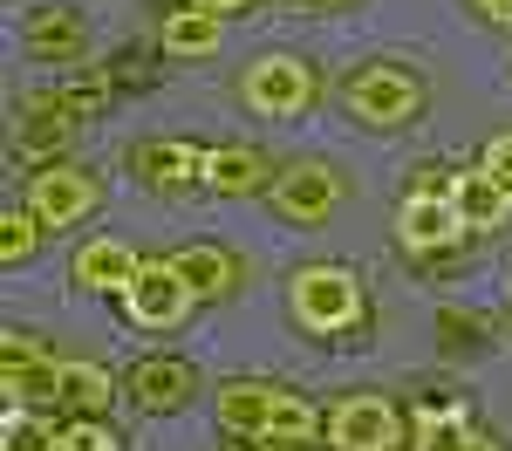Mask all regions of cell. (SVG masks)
Segmentation results:
<instances>
[{
	"label": "cell",
	"instance_id": "6da1fadb",
	"mask_svg": "<svg viewBox=\"0 0 512 451\" xmlns=\"http://www.w3.org/2000/svg\"><path fill=\"white\" fill-rule=\"evenodd\" d=\"M219 424L226 431H246V438L301 445V438H315V404H301L280 383H226L219 390Z\"/></svg>",
	"mask_w": 512,
	"mask_h": 451
},
{
	"label": "cell",
	"instance_id": "7a4b0ae2",
	"mask_svg": "<svg viewBox=\"0 0 512 451\" xmlns=\"http://www.w3.org/2000/svg\"><path fill=\"white\" fill-rule=\"evenodd\" d=\"M287 301H294L301 328H315V335H335V328H349L362 315V287H355L349 267H301Z\"/></svg>",
	"mask_w": 512,
	"mask_h": 451
},
{
	"label": "cell",
	"instance_id": "3957f363",
	"mask_svg": "<svg viewBox=\"0 0 512 451\" xmlns=\"http://www.w3.org/2000/svg\"><path fill=\"white\" fill-rule=\"evenodd\" d=\"M239 96L260 110V117H301L308 103H315V69L301 62V55H260L246 82H239Z\"/></svg>",
	"mask_w": 512,
	"mask_h": 451
},
{
	"label": "cell",
	"instance_id": "277c9868",
	"mask_svg": "<svg viewBox=\"0 0 512 451\" xmlns=\"http://www.w3.org/2000/svg\"><path fill=\"white\" fill-rule=\"evenodd\" d=\"M328 445L335 451H396L403 445V417L390 397H349L328 417Z\"/></svg>",
	"mask_w": 512,
	"mask_h": 451
},
{
	"label": "cell",
	"instance_id": "5b68a950",
	"mask_svg": "<svg viewBox=\"0 0 512 451\" xmlns=\"http://www.w3.org/2000/svg\"><path fill=\"white\" fill-rule=\"evenodd\" d=\"M123 308H130V322H144V328H178L185 308H192V281H185L171 260H151V267H137Z\"/></svg>",
	"mask_w": 512,
	"mask_h": 451
},
{
	"label": "cell",
	"instance_id": "8992f818",
	"mask_svg": "<svg viewBox=\"0 0 512 451\" xmlns=\"http://www.w3.org/2000/svg\"><path fill=\"white\" fill-rule=\"evenodd\" d=\"M396 233L410 253H431V246H451L465 233V219H458V205H451V178L444 185H424V192H410L403 212H396Z\"/></svg>",
	"mask_w": 512,
	"mask_h": 451
},
{
	"label": "cell",
	"instance_id": "52a82bcc",
	"mask_svg": "<svg viewBox=\"0 0 512 451\" xmlns=\"http://www.w3.org/2000/svg\"><path fill=\"white\" fill-rule=\"evenodd\" d=\"M96 205V178L76 171V164H55V171H35V185H28V212H35V226H76L82 212Z\"/></svg>",
	"mask_w": 512,
	"mask_h": 451
},
{
	"label": "cell",
	"instance_id": "ba28073f",
	"mask_svg": "<svg viewBox=\"0 0 512 451\" xmlns=\"http://www.w3.org/2000/svg\"><path fill=\"white\" fill-rule=\"evenodd\" d=\"M417 103H424V89L403 69H362V76H349V110L362 123H403V117H417Z\"/></svg>",
	"mask_w": 512,
	"mask_h": 451
},
{
	"label": "cell",
	"instance_id": "9c48e42d",
	"mask_svg": "<svg viewBox=\"0 0 512 451\" xmlns=\"http://www.w3.org/2000/svg\"><path fill=\"white\" fill-rule=\"evenodd\" d=\"M205 164H212V151H198L185 137H151L130 151V171L144 185H205Z\"/></svg>",
	"mask_w": 512,
	"mask_h": 451
},
{
	"label": "cell",
	"instance_id": "30bf717a",
	"mask_svg": "<svg viewBox=\"0 0 512 451\" xmlns=\"http://www.w3.org/2000/svg\"><path fill=\"white\" fill-rule=\"evenodd\" d=\"M335 199H342V185H335L328 164H294V171L274 185V205L287 212V219H301V226H321V219L335 212Z\"/></svg>",
	"mask_w": 512,
	"mask_h": 451
},
{
	"label": "cell",
	"instance_id": "8fae6325",
	"mask_svg": "<svg viewBox=\"0 0 512 451\" xmlns=\"http://www.w3.org/2000/svg\"><path fill=\"white\" fill-rule=\"evenodd\" d=\"M451 205H458V219H465V233H499L512 212V192L478 164V171H458L451 178Z\"/></svg>",
	"mask_w": 512,
	"mask_h": 451
},
{
	"label": "cell",
	"instance_id": "7c38bea8",
	"mask_svg": "<svg viewBox=\"0 0 512 451\" xmlns=\"http://www.w3.org/2000/svg\"><path fill=\"white\" fill-rule=\"evenodd\" d=\"M417 451H499L485 431H472V417L458 404H417Z\"/></svg>",
	"mask_w": 512,
	"mask_h": 451
},
{
	"label": "cell",
	"instance_id": "4fadbf2b",
	"mask_svg": "<svg viewBox=\"0 0 512 451\" xmlns=\"http://www.w3.org/2000/svg\"><path fill=\"white\" fill-rule=\"evenodd\" d=\"M137 267H144V260H137L123 240H96V246H82V253H76V281L96 287V294H130Z\"/></svg>",
	"mask_w": 512,
	"mask_h": 451
},
{
	"label": "cell",
	"instance_id": "5bb4252c",
	"mask_svg": "<svg viewBox=\"0 0 512 451\" xmlns=\"http://www.w3.org/2000/svg\"><path fill=\"white\" fill-rule=\"evenodd\" d=\"M192 383H198L192 363H171V356L130 369V390H137V404H144V410H178L185 397H192Z\"/></svg>",
	"mask_w": 512,
	"mask_h": 451
},
{
	"label": "cell",
	"instance_id": "9a60e30c",
	"mask_svg": "<svg viewBox=\"0 0 512 451\" xmlns=\"http://www.w3.org/2000/svg\"><path fill=\"white\" fill-rule=\"evenodd\" d=\"M55 397H62V404H76L82 417H103V404L117 397V383H110V369H103V363H62Z\"/></svg>",
	"mask_w": 512,
	"mask_h": 451
},
{
	"label": "cell",
	"instance_id": "2e32d148",
	"mask_svg": "<svg viewBox=\"0 0 512 451\" xmlns=\"http://www.w3.org/2000/svg\"><path fill=\"white\" fill-rule=\"evenodd\" d=\"M171 267L192 281V294H226V287H233V253H226V246H185Z\"/></svg>",
	"mask_w": 512,
	"mask_h": 451
},
{
	"label": "cell",
	"instance_id": "e0dca14e",
	"mask_svg": "<svg viewBox=\"0 0 512 451\" xmlns=\"http://www.w3.org/2000/svg\"><path fill=\"white\" fill-rule=\"evenodd\" d=\"M260 171H267V164L253 158V151H212V164H205V192H219V199L260 192Z\"/></svg>",
	"mask_w": 512,
	"mask_h": 451
},
{
	"label": "cell",
	"instance_id": "ac0fdd59",
	"mask_svg": "<svg viewBox=\"0 0 512 451\" xmlns=\"http://www.w3.org/2000/svg\"><path fill=\"white\" fill-rule=\"evenodd\" d=\"M212 41H219V14H205V7H178L164 21V48L171 55H212Z\"/></svg>",
	"mask_w": 512,
	"mask_h": 451
},
{
	"label": "cell",
	"instance_id": "d6986e66",
	"mask_svg": "<svg viewBox=\"0 0 512 451\" xmlns=\"http://www.w3.org/2000/svg\"><path fill=\"white\" fill-rule=\"evenodd\" d=\"M28 41H35L41 55H62V62H76V55H82V28L69 21V14H41L35 28H28Z\"/></svg>",
	"mask_w": 512,
	"mask_h": 451
},
{
	"label": "cell",
	"instance_id": "ffe728a7",
	"mask_svg": "<svg viewBox=\"0 0 512 451\" xmlns=\"http://www.w3.org/2000/svg\"><path fill=\"white\" fill-rule=\"evenodd\" d=\"M62 137H69V117H62V110H35L28 130H21V151H55Z\"/></svg>",
	"mask_w": 512,
	"mask_h": 451
},
{
	"label": "cell",
	"instance_id": "44dd1931",
	"mask_svg": "<svg viewBox=\"0 0 512 451\" xmlns=\"http://www.w3.org/2000/svg\"><path fill=\"white\" fill-rule=\"evenodd\" d=\"M55 451H123L96 417H82V424H69V431H55Z\"/></svg>",
	"mask_w": 512,
	"mask_h": 451
},
{
	"label": "cell",
	"instance_id": "7402d4cb",
	"mask_svg": "<svg viewBox=\"0 0 512 451\" xmlns=\"http://www.w3.org/2000/svg\"><path fill=\"white\" fill-rule=\"evenodd\" d=\"M35 212H14V219H7V233H0V253H7V260H28V253H35Z\"/></svg>",
	"mask_w": 512,
	"mask_h": 451
},
{
	"label": "cell",
	"instance_id": "603a6c76",
	"mask_svg": "<svg viewBox=\"0 0 512 451\" xmlns=\"http://www.w3.org/2000/svg\"><path fill=\"white\" fill-rule=\"evenodd\" d=\"M485 171H492V178H499V185L512 192V130H506V137H492V144H485Z\"/></svg>",
	"mask_w": 512,
	"mask_h": 451
},
{
	"label": "cell",
	"instance_id": "cb8c5ba5",
	"mask_svg": "<svg viewBox=\"0 0 512 451\" xmlns=\"http://www.w3.org/2000/svg\"><path fill=\"white\" fill-rule=\"evenodd\" d=\"M478 7H485L492 21H512V0H478Z\"/></svg>",
	"mask_w": 512,
	"mask_h": 451
},
{
	"label": "cell",
	"instance_id": "d4e9b609",
	"mask_svg": "<svg viewBox=\"0 0 512 451\" xmlns=\"http://www.w3.org/2000/svg\"><path fill=\"white\" fill-rule=\"evenodd\" d=\"M192 7H205V14H226V7H246V0H192Z\"/></svg>",
	"mask_w": 512,
	"mask_h": 451
}]
</instances>
